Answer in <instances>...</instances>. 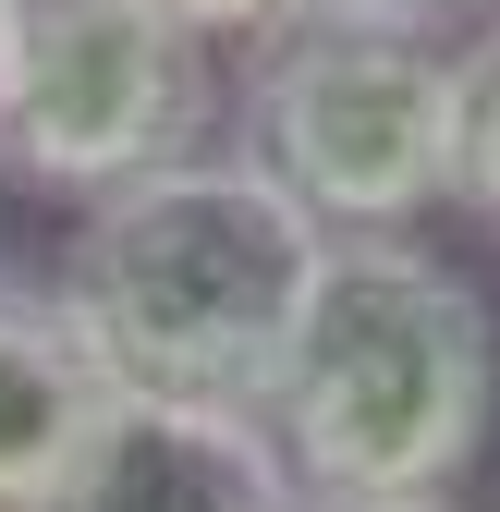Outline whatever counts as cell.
<instances>
[{
    "mask_svg": "<svg viewBox=\"0 0 500 512\" xmlns=\"http://www.w3.org/2000/svg\"><path fill=\"white\" fill-rule=\"evenodd\" d=\"M318 220L244 147H183L135 183L86 196L61 256V317L122 391L257 403L293 342V305L318 281Z\"/></svg>",
    "mask_w": 500,
    "mask_h": 512,
    "instance_id": "obj_1",
    "label": "cell"
},
{
    "mask_svg": "<svg viewBox=\"0 0 500 512\" xmlns=\"http://www.w3.org/2000/svg\"><path fill=\"white\" fill-rule=\"evenodd\" d=\"M500 415L488 293L415 232H330L257 391L293 488H464Z\"/></svg>",
    "mask_w": 500,
    "mask_h": 512,
    "instance_id": "obj_2",
    "label": "cell"
},
{
    "mask_svg": "<svg viewBox=\"0 0 500 512\" xmlns=\"http://www.w3.org/2000/svg\"><path fill=\"white\" fill-rule=\"evenodd\" d=\"M232 147L318 232H415L452 208V37L379 0H305L244 37Z\"/></svg>",
    "mask_w": 500,
    "mask_h": 512,
    "instance_id": "obj_3",
    "label": "cell"
},
{
    "mask_svg": "<svg viewBox=\"0 0 500 512\" xmlns=\"http://www.w3.org/2000/svg\"><path fill=\"white\" fill-rule=\"evenodd\" d=\"M220 74L159 0H0V171L25 196H110L208 147Z\"/></svg>",
    "mask_w": 500,
    "mask_h": 512,
    "instance_id": "obj_4",
    "label": "cell"
},
{
    "mask_svg": "<svg viewBox=\"0 0 500 512\" xmlns=\"http://www.w3.org/2000/svg\"><path fill=\"white\" fill-rule=\"evenodd\" d=\"M37 512H293V464L257 427V403H183V391L98 378Z\"/></svg>",
    "mask_w": 500,
    "mask_h": 512,
    "instance_id": "obj_5",
    "label": "cell"
},
{
    "mask_svg": "<svg viewBox=\"0 0 500 512\" xmlns=\"http://www.w3.org/2000/svg\"><path fill=\"white\" fill-rule=\"evenodd\" d=\"M86 403H98V354L74 342L61 293L0 281V512H37L49 500Z\"/></svg>",
    "mask_w": 500,
    "mask_h": 512,
    "instance_id": "obj_6",
    "label": "cell"
},
{
    "mask_svg": "<svg viewBox=\"0 0 500 512\" xmlns=\"http://www.w3.org/2000/svg\"><path fill=\"white\" fill-rule=\"evenodd\" d=\"M452 196L500 220V13L452 49Z\"/></svg>",
    "mask_w": 500,
    "mask_h": 512,
    "instance_id": "obj_7",
    "label": "cell"
},
{
    "mask_svg": "<svg viewBox=\"0 0 500 512\" xmlns=\"http://www.w3.org/2000/svg\"><path fill=\"white\" fill-rule=\"evenodd\" d=\"M159 13L183 37H208V49H244V37H269L281 13H305V0H159Z\"/></svg>",
    "mask_w": 500,
    "mask_h": 512,
    "instance_id": "obj_8",
    "label": "cell"
},
{
    "mask_svg": "<svg viewBox=\"0 0 500 512\" xmlns=\"http://www.w3.org/2000/svg\"><path fill=\"white\" fill-rule=\"evenodd\" d=\"M293 512H464L452 488H293Z\"/></svg>",
    "mask_w": 500,
    "mask_h": 512,
    "instance_id": "obj_9",
    "label": "cell"
},
{
    "mask_svg": "<svg viewBox=\"0 0 500 512\" xmlns=\"http://www.w3.org/2000/svg\"><path fill=\"white\" fill-rule=\"evenodd\" d=\"M379 13H427V25H440V13H464V0H379Z\"/></svg>",
    "mask_w": 500,
    "mask_h": 512,
    "instance_id": "obj_10",
    "label": "cell"
}]
</instances>
